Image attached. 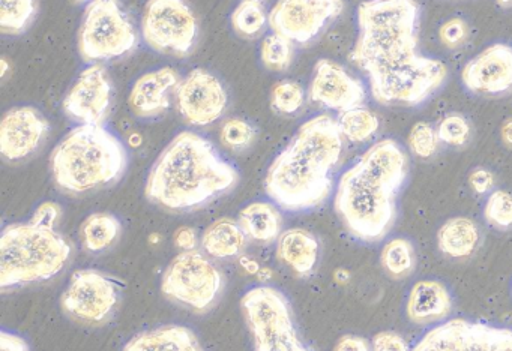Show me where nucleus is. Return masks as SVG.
Listing matches in <instances>:
<instances>
[{"label": "nucleus", "mask_w": 512, "mask_h": 351, "mask_svg": "<svg viewBox=\"0 0 512 351\" xmlns=\"http://www.w3.org/2000/svg\"><path fill=\"white\" fill-rule=\"evenodd\" d=\"M223 275L202 252L181 251L164 270L161 291L167 299L206 312L223 290Z\"/></svg>", "instance_id": "1a4fd4ad"}, {"label": "nucleus", "mask_w": 512, "mask_h": 351, "mask_svg": "<svg viewBox=\"0 0 512 351\" xmlns=\"http://www.w3.org/2000/svg\"><path fill=\"white\" fill-rule=\"evenodd\" d=\"M343 11V0H278L269 12V27L293 44L307 45Z\"/></svg>", "instance_id": "ddd939ff"}, {"label": "nucleus", "mask_w": 512, "mask_h": 351, "mask_svg": "<svg viewBox=\"0 0 512 351\" xmlns=\"http://www.w3.org/2000/svg\"><path fill=\"white\" fill-rule=\"evenodd\" d=\"M371 351H410L406 339L394 330H383L374 335Z\"/></svg>", "instance_id": "4c0bfd02"}, {"label": "nucleus", "mask_w": 512, "mask_h": 351, "mask_svg": "<svg viewBox=\"0 0 512 351\" xmlns=\"http://www.w3.org/2000/svg\"><path fill=\"white\" fill-rule=\"evenodd\" d=\"M77 45L85 62L121 59L139 47V33L119 0H91Z\"/></svg>", "instance_id": "6e6552de"}, {"label": "nucleus", "mask_w": 512, "mask_h": 351, "mask_svg": "<svg viewBox=\"0 0 512 351\" xmlns=\"http://www.w3.org/2000/svg\"><path fill=\"white\" fill-rule=\"evenodd\" d=\"M122 224L118 216L109 212L91 213L80 227L83 248L92 254L106 251L121 236Z\"/></svg>", "instance_id": "a878e982"}, {"label": "nucleus", "mask_w": 512, "mask_h": 351, "mask_svg": "<svg viewBox=\"0 0 512 351\" xmlns=\"http://www.w3.org/2000/svg\"><path fill=\"white\" fill-rule=\"evenodd\" d=\"M410 152L419 159H430L436 155L439 149V135H437V128H434L428 122H416L409 132L407 138Z\"/></svg>", "instance_id": "f704fd0d"}, {"label": "nucleus", "mask_w": 512, "mask_h": 351, "mask_svg": "<svg viewBox=\"0 0 512 351\" xmlns=\"http://www.w3.org/2000/svg\"><path fill=\"white\" fill-rule=\"evenodd\" d=\"M469 185L475 194H491L494 191V185H496V176L488 168L478 167L469 174Z\"/></svg>", "instance_id": "58836bf2"}, {"label": "nucleus", "mask_w": 512, "mask_h": 351, "mask_svg": "<svg viewBox=\"0 0 512 351\" xmlns=\"http://www.w3.org/2000/svg\"><path fill=\"white\" fill-rule=\"evenodd\" d=\"M409 176V156L398 141L383 138L341 174L334 209L359 242L385 239L398 215V195Z\"/></svg>", "instance_id": "f03ea898"}, {"label": "nucleus", "mask_w": 512, "mask_h": 351, "mask_svg": "<svg viewBox=\"0 0 512 351\" xmlns=\"http://www.w3.org/2000/svg\"><path fill=\"white\" fill-rule=\"evenodd\" d=\"M181 77L173 68H161L137 78L130 92L131 110L139 117H157L170 107L169 92Z\"/></svg>", "instance_id": "6ab92c4d"}, {"label": "nucleus", "mask_w": 512, "mask_h": 351, "mask_svg": "<svg viewBox=\"0 0 512 351\" xmlns=\"http://www.w3.org/2000/svg\"><path fill=\"white\" fill-rule=\"evenodd\" d=\"M61 207L40 204L29 221L7 225L0 236V288L47 281L61 273L71 257V245L56 230Z\"/></svg>", "instance_id": "39448f33"}, {"label": "nucleus", "mask_w": 512, "mask_h": 351, "mask_svg": "<svg viewBox=\"0 0 512 351\" xmlns=\"http://www.w3.org/2000/svg\"><path fill=\"white\" fill-rule=\"evenodd\" d=\"M124 351H205L196 333L179 324L145 330L125 344Z\"/></svg>", "instance_id": "4be33fe9"}, {"label": "nucleus", "mask_w": 512, "mask_h": 351, "mask_svg": "<svg viewBox=\"0 0 512 351\" xmlns=\"http://www.w3.org/2000/svg\"><path fill=\"white\" fill-rule=\"evenodd\" d=\"M308 98L328 110L343 113L362 107L367 99L364 83L334 60L320 59L314 66Z\"/></svg>", "instance_id": "dca6fc26"}, {"label": "nucleus", "mask_w": 512, "mask_h": 351, "mask_svg": "<svg viewBox=\"0 0 512 351\" xmlns=\"http://www.w3.org/2000/svg\"><path fill=\"white\" fill-rule=\"evenodd\" d=\"M380 264L391 278L403 279L412 275L416 267V252L412 240L394 237L383 246Z\"/></svg>", "instance_id": "cd10ccee"}, {"label": "nucleus", "mask_w": 512, "mask_h": 351, "mask_svg": "<svg viewBox=\"0 0 512 351\" xmlns=\"http://www.w3.org/2000/svg\"><path fill=\"white\" fill-rule=\"evenodd\" d=\"M454 306L451 291L437 279H422L410 288L406 314L412 323L427 326L449 317Z\"/></svg>", "instance_id": "aec40b11"}, {"label": "nucleus", "mask_w": 512, "mask_h": 351, "mask_svg": "<svg viewBox=\"0 0 512 351\" xmlns=\"http://www.w3.org/2000/svg\"><path fill=\"white\" fill-rule=\"evenodd\" d=\"M500 137L506 146L512 147V119H506L503 122L502 128H500Z\"/></svg>", "instance_id": "37998d69"}, {"label": "nucleus", "mask_w": 512, "mask_h": 351, "mask_svg": "<svg viewBox=\"0 0 512 351\" xmlns=\"http://www.w3.org/2000/svg\"><path fill=\"white\" fill-rule=\"evenodd\" d=\"M142 36L158 53L187 57L199 39V21L187 0H148L142 15Z\"/></svg>", "instance_id": "9d476101"}, {"label": "nucleus", "mask_w": 512, "mask_h": 351, "mask_svg": "<svg viewBox=\"0 0 512 351\" xmlns=\"http://www.w3.org/2000/svg\"><path fill=\"white\" fill-rule=\"evenodd\" d=\"M256 351H313L296 326L292 303L271 285L250 288L241 300Z\"/></svg>", "instance_id": "0eeeda50"}, {"label": "nucleus", "mask_w": 512, "mask_h": 351, "mask_svg": "<svg viewBox=\"0 0 512 351\" xmlns=\"http://www.w3.org/2000/svg\"><path fill=\"white\" fill-rule=\"evenodd\" d=\"M337 123L344 140L353 144L367 143L380 128L379 116L364 105L338 113Z\"/></svg>", "instance_id": "bb28decb"}, {"label": "nucleus", "mask_w": 512, "mask_h": 351, "mask_svg": "<svg viewBox=\"0 0 512 351\" xmlns=\"http://www.w3.org/2000/svg\"><path fill=\"white\" fill-rule=\"evenodd\" d=\"M461 81L473 95L502 96L511 92V45L497 42L476 54L464 65Z\"/></svg>", "instance_id": "f3484780"}, {"label": "nucleus", "mask_w": 512, "mask_h": 351, "mask_svg": "<svg viewBox=\"0 0 512 351\" xmlns=\"http://www.w3.org/2000/svg\"><path fill=\"white\" fill-rule=\"evenodd\" d=\"M113 101V86L106 69L100 63L80 72L76 83L64 99L68 117L80 125H103L109 116Z\"/></svg>", "instance_id": "2eb2a0df"}, {"label": "nucleus", "mask_w": 512, "mask_h": 351, "mask_svg": "<svg viewBox=\"0 0 512 351\" xmlns=\"http://www.w3.org/2000/svg\"><path fill=\"white\" fill-rule=\"evenodd\" d=\"M334 351H371V344L362 336L344 335L338 339Z\"/></svg>", "instance_id": "ea45409f"}, {"label": "nucleus", "mask_w": 512, "mask_h": 351, "mask_svg": "<svg viewBox=\"0 0 512 351\" xmlns=\"http://www.w3.org/2000/svg\"><path fill=\"white\" fill-rule=\"evenodd\" d=\"M0 351H29L28 342L16 333L0 330Z\"/></svg>", "instance_id": "a19ab883"}, {"label": "nucleus", "mask_w": 512, "mask_h": 351, "mask_svg": "<svg viewBox=\"0 0 512 351\" xmlns=\"http://www.w3.org/2000/svg\"><path fill=\"white\" fill-rule=\"evenodd\" d=\"M472 123L460 113H449L437 125L440 143L451 147H464L472 138Z\"/></svg>", "instance_id": "473e14b6"}, {"label": "nucleus", "mask_w": 512, "mask_h": 351, "mask_svg": "<svg viewBox=\"0 0 512 351\" xmlns=\"http://www.w3.org/2000/svg\"><path fill=\"white\" fill-rule=\"evenodd\" d=\"M421 8L416 0H365L350 59L367 75L374 101L418 107L448 80V66L419 50Z\"/></svg>", "instance_id": "f257e3e1"}, {"label": "nucleus", "mask_w": 512, "mask_h": 351, "mask_svg": "<svg viewBox=\"0 0 512 351\" xmlns=\"http://www.w3.org/2000/svg\"><path fill=\"white\" fill-rule=\"evenodd\" d=\"M247 243V234L235 219L221 218L212 222L202 236V246L212 258L224 260L241 254Z\"/></svg>", "instance_id": "393cba45"}, {"label": "nucleus", "mask_w": 512, "mask_h": 351, "mask_svg": "<svg viewBox=\"0 0 512 351\" xmlns=\"http://www.w3.org/2000/svg\"><path fill=\"white\" fill-rule=\"evenodd\" d=\"M484 218L491 227L499 231L512 228V194L505 189H494L488 194L484 206Z\"/></svg>", "instance_id": "2f4dec72"}, {"label": "nucleus", "mask_w": 512, "mask_h": 351, "mask_svg": "<svg viewBox=\"0 0 512 351\" xmlns=\"http://www.w3.org/2000/svg\"><path fill=\"white\" fill-rule=\"evenodd\" d=\"M305 102V90L293 80H283L272 87L271 107L280 114H293L301 110Z\"/></svg>", "instance_id": "72a5a7b5"}, {"label": "nucleus", "mask_w": 512, "mask_h": 351, "mask_svg": "<svg viewBox=\"0 0 512 351\" xmlns=\"http://www.w3.org/2000/svg\"><path fill=\"white\" fill-rule=\"evenodd\" d=\"M256 128L251 125L247 120L239 119V117H233V119L224 122L223 128H221V143L229 149L241 152V150L248 149L256 140Z\"/></svg>", "instance_id": "c9c22d12"}, {"label": "nucleus", "mask_w": 512, "mask_h": 351, "mask_svg": "<svg viewBox=\"0 0 512 351\" xmlns=\"http://www.w3.org/2000/svg\"><path fill=\"white\" fill-rule=\"evenodd\" d=\"M175 243L181 251H193L197 248V233L194 228L182 227L176 231Z\"/></svg>", "instance_id": "79ce46f5"}, {"label": "nucleus", "mask_w": 512, "mask_h": 351, "mask_svg": "<svg viewBox=\"0 0 512 351\" xmlns=\"http://www.w3.org/2000/svg\"><path fill=\"white\" fill-rule=\"evenodd\" d=\"M295 57V44L278 33L266 36L260 48V59L271 71L283 72L292 65Z\"/></svg>", "instance_id": "7c9ffc66"}, {"label": "nucleus", "mask_w": 512, "mask_h": 351, "mask_svg": "<svg viewBox=\"0 0 512 351\" xmlns=\"http://www.w3.org/2000/svg\"><path fill=\"white\" fill-rule=\"evenodd\" d=\"M343 150L337 119L319 114L307 120L268 168L266 194L287 212L317 209L331 195Z\"/></svg>", "instance_id": "7ed1b4c3"}, {"label": "nucleus", "mask_w": 512, "mask_h": 351, "mask_svg": "<svg viewBox=\"0 0 512 351\" xmlns=\"http://www.w3.org/2000/svg\"><path fill=\"white\" fill-rule=\"evenodd\" d=\"M469 35V24L460 17L449 18L439 27L440 42L449 50L463 47L469 39Z\"/></svg>", "instance_id": "e433bc0d"}, {"label": "nucleus", "mask_w": 512, "mask_h": 351, "mask_svg": "<svg viewBox=\"0 0 512 351\" xmlns=\"http://www.w3.org/2000/svg\"><path fill=\"white\" fill-rule=\"evenodd\" d=\"M46 117L31 105L7 111L0 123V152L8 161L29 158L40 149L49 134Z\"/></svg>", "instance_id": "a211bd4d"}, {"label": "nucleus", "mask_w": 512, "mask_h": 351, "mask_svg": "<svg viewBox=\"0 0 512 351\" xmlns=\"http://www.w3.org/2000/svg\"><path fill=\"white\" fill-rule=\"evenodd\" d=\"M74 2H85V0H74Z\"/></svg>", "instance_id": "49530a36"}, {"label": "nucleus", "mask_w": 512, "mask_h": 351, "mask_svg": "<svg viewBox=\"0 0 512 351\" xmlns=\"http://www.w3.org/2000/svg\"><path fill=\"white\" fill-rule=\"evenodd\" d=\"M410 351H512V329L451 318L424 333Z\"/></svg>", "instance_id": "9b49d317"}, {"label": "nucleus", "mask_w": 512, "mask_h": 351, "mask_svg": "<svg viewBox=\"0 0 512 351\" xmlns=\"http://www.w3.org/2000/svg\"><path fill=\"white\" fill-rule=\"evenodd\" d=\"M50 167L59 189L85 194L121 179L127 171L128 152L106 126L79 125L55 147Z\"/></svg>", "instance_id": "423d86ee"}, {"label": "nucleus", "mask_w": 512, "mask_h": 351, "mask_svg": "<svg viewBox=\"0 0 512 351\" xmlns=\"http://www.w3.org/2000/svg\"><path fill=\"white\" fill-rule=\"evenodd\" d=\"M121 299V282L97 269L77 270L61 297L62 309L76 320L100 324L112 317Z\"/></svg>", "instance_id": "f8f14e48"}, {"label": "nucleus", "mask_w": 512, "mask_h": 351, "mask_svg": "<svg viewBox=\"0 0 512 351\" xmlns=\"http://www.w3.org/2000/svg\"><path fill=\"white\" fill-rule=\"evenodd\" d=\"M238 222L247 237L260 243H272L283 234V216L272 203L256 201L239 212Z\"/></svg>", "instance_id": "b1692460"}, {"label": "nucleus", "mask_w": 512, "mask_h": 351, "mask_svg": "<svg viewBox=\"0 0 512 351\" xmlns=\"http://www.w3.org/2000/svg\"><path fill=\"white\" fill-rule=\"evenodd\" d=\"M277 255L296 275L310 276L319 263V239L304 228H290L278 239Z\"/></svg>", "instance_id": "412c9836"}, {"label": "nucleus", "mask_w": 512, "mask_h": 351, "mask_svg": "<svg viewBox=\"0 0 512 351\" xmlns=\"http://www.w3.org/2000/svg\"><path fill=\"white\" fill-rule=\"evenodd\" d=\"M173 92L182 119L193 126L217 122L229 104V95L220 78L203 68L188 72Z\"/></svg>", "instance_id": "4468645a"}, {"label": "nucleus", "mask_w": 512, "mask_h": 351, "mask_svg": "<svg viewBox=\"0 0 512 351\" xmlns=\"http://www.w3.org/2000/svg\"><path fill=\"white\" fill-rule=\"evenodd\" d=\"M37 12L35 0H0V30L7 35L26 32Z\"/></svg>", "instance_id": "c85d7f7f"}, {"label": "nucleus", "mask_w": 512, "mask_h": 351, "mask_svg": "<svg viewBox=\"0 0 512 351\" xmlns=\"http://www.w3.org/2000/svg\"><path fill=\"white\" fill-rule=\"evenodd\" d=\"M496 2L502 8H512V0H496Z\"/></svg>", "instance_id": "c03bdc74"}, {"label": "nucleus", "mask_w": 512, "mask_h": 351, "mask_svg": "<svg viewBox=\"0 0 512 351\" xmlns=\"http://www.w3.org/2000/svg\"><path fill=\"white\" fill-rule=\"evenodd\" d=\"M248 2L262 3V2H263V0H248Z\"/></svg>", "instance_id": "a18cd8bd"}, {"label": "nucleus", "mask_w": 512, "mask_h": 351, "mask_svg": "<svg viewBox=\"0 0 512 351\" xmlns=\"http://www.w3.org/2000/svg\"><path fill=\"white\" fill-rule=\"evenodd\" d=\"M238 180V170L208 138L184 131L167 144L152 165L145 195L164 209L185 212L232 191Z\"/></svg>", "instance_id": "20e7f679"}, {"label": "nucleus", "mask_w": 512, "mask_h": 351, "mask_svg": "<svg viewBox=\"0 0 512 351\" xmlns=\"http://www.w3.org/2000/svg\"><path fill=\"white\" fill-rule=\"evenodd\" d=\"M481 243V228L467 216L449 218L437 231L439 251L454 260H461L475 254Z\"/></svg>", "instance_id": "5701e85b"}, {"label": "nucleus", "mask_w": 512, "mask_h": 351, "mask_svg": "<svg viewBox=\"0 0 512 351\" xmlns=\"http://www.w3.org/2000/svg\"><path fill=\"white\" fill-rule=\"evenodd\" d=\"M233 29L244 38H259L269 26V15L263 9L262 3L242 0L232 12Z\"/></svg>", "instance_id": "c756f323"}]
</instances>
